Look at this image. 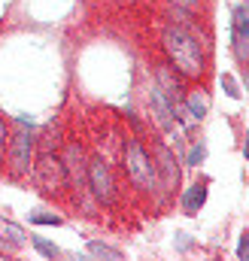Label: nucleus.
Returning a JSON list of instances; mask_svg holds the SVG:
<instances>
[{
	"label": "nucleus",
	"mask_w": 249,
	"mask_h": 261,
	"mask_svg": "<svg viewBox=\"0 0 249 261\" xmlns=\"http://www.w3.org/2000/svg\"><path fill=\"white\" fill-rule=\"evenodd\" d=\"M161 46L170 58V67L180 73V76H188V79H197L204 73V55H201V43L188 34L186 28L180 24H167L164 28V37H161Z\"/></svg>",
	"instance_id": "obj_1"
},
{
	"label": "nucleus",
	"mask_w": 249,
	"mask_h": 261,
	"mask_svg": "<svg viewBox=\"0 0 249 261\" xmlns=\"http://www.w3.org/2000/svg\"><path fill=\"white\" fill-rule=\"evenodd\" d=\"M124 170L131 176V182L143 192H152L158 186V170H155V161L149 158V152L143 149L140 140H128L124 146Z\"/></svg>",
	"instance_id": "obj_2"
},
{
	"label": "nucleus",
	"mask_w": 249,
	"mask_h": 261,
	"mask_svg": "<svg viewBox=\"0 0 249 261\" xmlns=\"http://www.w3.org/2000/svg\"><path fill=\"white\" fill-rule=\"evenodd\" d=\"M37 186L49 195H58L67 189V167L55 152H43L37 158Z\"/></svg>",
	"instance_id": "obj_3"
},
{
	"label": "nucleus",
	"mask_w": 249,
	"mask_h": 261,
	"mask_svg": "<svg viewBox=\"0 0 249 261\" xmlns=\"http://www.w3.org/2000/svg\"><path fill=\"white\" fill-rule=\"evenodd\" d=\"M88 189L94 192V197L101 203H113L116 200V182H113V173L107 167V161L97 155L88 161Z\"/></svg>",
	"instance_id": "obj_4"
},
{
	"label": "nucleus",
	"mask_w": 249,
	"mask_h": 261,
	"mask_svg": "<svg viewBox=\"0 0 249 261\" xmlns=\"http://www.w3.org/2000/svg\"><path fill=\"white\" fill-rule=\"evenodd\" d=\"M31 158H34V134H31V130H18V134L9 140V161H12V173H15V176L28 173Z\"/></svg>",
	"instance_id": "obj_5"
},
{
	"label": "nucleus",
	"mask_w": 249,
	"mask_h": 261,
	"mask_svg": "<svg viewBox=\"0 0 249 261\" xmlns=\"http://www.w3.org/2000/svg\"><path fill=\"white\" fill-rule=\"evenodd\" d=\"M152 110H155V122H158V128L161 130H167V134H173L177 130V107L170 103V97L155 85L152 88Z\"/></svg>",
	"instance_id": "obj_6"
},
{
	"label": "nucleus",
	"mask_w": 249,
	"mask_h": 261,
	"mask_svg": "<svg viewBox=\"0 0 249 261\" xmlns=\"http://www.w3.org/2000/svg\"><path fill=\"white\" fill-rule=\"evenodd\" d=\"M234 52L240 61L249 58V12L246 6H234Z\"/></svg>",
	"instance_id": "obj_7"
},
{
	"label": "nucleus",
	"mask_w": 249,
	"mask_h": 261,
	"mask_svg": "<svg viewBox=\"0 0 249 261\" xmlns=\"http://www.w3.org/2000/svg\"><path fill=\"white\" fill-rule=\"evenodd\" d=\"M155 170L161 173V186L177 189V182H180V167H177V158L170 155L167 146H158V164H155Z\"/></svg>",
	"instance_id": "obj_8"
},
{
	"label": "nucleus",
	"mask_w": 249,
	"mask_h": 261,
	"mask_svg": "<svg viewBox=\"0 0 249 261\" xmlns=\"http://www.w3.org/2000/svg\"><path fill=\"white\" fill-rule=\"evenodd\" d=\"M173 73H177L173 67H161V70H158V88H161V91L170 97V103L177 107V103H180V91H183V88H180V79H177Z\"/></svg>",
	"instance_id": "obj_9"
},
{
	"label": "nucleus",
	"mask_w": 249,
	"mask_h": 261,
	"mask_svg": "<svg viewBox=\"0 0 249 261\" xmlns=\"http://www.w3.org/2000/svg\"><path fill=\"white\" fill-rule=\"evenodd\" d=\"M204 200H207V186L204 182H194L186 195H183V210H186L188 216H197V210L204 206Z\"/></svg>",
	"instance_id": "obj_10"
},
{
	"label": "nucleus",
	"mask_w": 249,
	"mask_h": 261,
	"mask_svg": "<svg viewBox=\"0 0 249 261\" xmlns=\"http://www.w3.org/2000/svg\"><path fill=\"white\" fill-rule=\"evenodd\" d=\"M186 110H188V116H191L194 122H201V119L207 116V110H210V100H207V94H204V91H188Z\"/></svg>",
	"instance_id": "obj_11"
},
{
	"label": "nucleus",
	"mask_w": 249,
	"mask_h": 261,
	"mask_svg": "<svg viewBox=\"0 0 249 261\" xmlns=\"http://www.w3.org/2000/svg\"><path fill=\"white\" fill-rule=\"evenodd\" d=\"M88 255H94V258H110V261H122V252L119 249H113V246H107V243H88Z\"/></svg>",
	"instance_id": "obj_12"
},
{
	"label": "nucleus",
	"mask_w": 249,
	"mask_h": 261,
	"mask_svg": "<svg viewBox=\"0 0 249 261\" xmlns=\"http://www.w3.org/2000/svg\"><path fill=\"white\" fill-rule=\"evenodd\" d=\"M31 243H34V249H37L40 255H46V258H58V246H55V243H49V240H43V237H31Z\"/></svg>",
	"instance_id": "obj_13"
},
{
	"label": "nucleus",
	"mask_w": 249,
	"mask_h": 261,
	"mask_svg": "<svg viewBox=\"0 0 249 261\" xmlns=\"http://www.w3.org/2000/svg\"><path fill=\"white\" fill-rule=\"evenodd\" d=\"M222 88H225V94H228V97H234V100L240 97V88H237V82H234V76H231V73H225V76H222Z\"/></svg>",
	"instance_id": "obj_14"
},
{
	"label": "nucleus",
	"mask_w": 249,
	"mask_h": 261,
	"mask_svg": "<svg viewBox=\"0 0 249 261\" xmlns=\"http://www.w3.org/2000/svg\"><path fill=\"white\" fill-rule=\"evenodd\" d=\"M31 222H34V225H61V216H52V213H34Z\"/></svg>",
	"instance_id": "obj_15"
},
{
	"label": "nucleus",
	"mask_w": 249,
	"mask_h": 261,
	"mask_svg": "<svg viewBox=\"0 0 249 261\" xmlns=\"http://www.w3.org/2000/svg\"><path fill=\"white\" fill-rule=\"evenodd\" d=\"M204 158H207V149H204L201 143H197V146H191V152H188V164H191V167H197Z\"/></svg>",
	"instance_id": "obj_16"
},
{
	"label": "nucleus",
	"mask_w": 249,
	"mask_h": 261,
	"mask_svg": "<svg viewBox=\"0 0 249 261\" xmlns=\"http://www.w3.org/2000/svg\"><path fill=\"white\" fill-rule=\"evenodd\" d=\"M237 258H240V261H249V231L240 237V243H237Z\"/></svg>",
	"instance_id": "obj_17"
},
{
	"label": "nucleus",
	"mask_w": 249,
	"mask_h": 261,
	"mask_svg": "<svg viewBox=\"0 0 249 261\" xmlns=\"http://www.w3.org/2000/svg\"><path fill=\"white\" fill-rule=\"evenodd\" d=\"M9 143V130H6V125H3V119H0V152H3V146Z\"/></svg>",
	"instance_id": "obj_18"
},
{
	"label": "nucleus",
	"mask_w": 249,
	"mask_h": 261,
	"mask_svg": "<svg viewBox=\"0 0 249 261\" xmlns=\"http://www.w3.org/2000/svg\"><path fill=\"white\" fill-rule=\"evenodd\" d=\"M243 155H246V161H249V130H246V143H243Z\"/></svg>",
	"instance_id": "obj_19"
},
{
	"label": "nucleus",
	"mask_w": 249,
	"mask_h": 261,
	"mask_svg": "<svg viewBox=\"0 0 249 261\" xmlns=\"http://www.w3.org/2000/svg\"><path fill=\"white\" fill-rule=\"evenodd\" d=\"M183 3H197V0H183Z\"/></svg>",
	"instance_id": "obj_20"
},
{
	"label": "nucleus",
	"mask_w": 249,
	"mask_h": 261,
	"mask_svg": "<svg viewBox=\"0 0 249 261\" xmlns=\"http://www.w3.org/2000/svg\"><path fill=\"white\" fill-rule=\"evenodd\" d=\"M246 9H249V0H246Z\"/></svg>",
	"instance_id": "obj_21"
},
{
	"label": "nucleus",
	"mask_w": 249,
	"mask_h": 261,
	"mask_svg": "<svg viewBox=\"0 0 249 261\" xmlns=\"http://www.w3.org/2000/svg\"><path fill=\"white\" fill-rule=\"evenodd\" d=\"M0 228H3V222H0Z\"/></svg>",
	"instance_id": "obj_22"
}]
</instances>
